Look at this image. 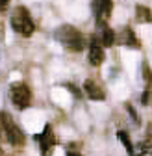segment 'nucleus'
<instances>
[{
  "label": "nucleus",
  "instance_id": "1",
  "mask_svg": "<svg viewBox=\"0 0 152 156\" xmlns=\"http://www.w3.org/2000/svg\"><path fill=\"white\" fill-rule=\"evenodd\" d=\"M9 24L13 28L15 34L22 35V37H30L35 32V24H33V19L30 15V11L24 6H17L11 15H9Z\"/></svg>",
  "mask_w": 152,
  "mask_h": 156
},
{
  "label": "nucleus",
  "instance_id": "2",
  "mask_svg": "<svg viewBox=\"0 0 152 156\" xmlns=\"http://www.w3.org/2000/svg\"><path fill=\"white\" fill-rule=\"evenodd\" d=\"M56 39L67 48V50H71V52H80V50H84V47H85V43H84V35L80 34V30L78 28H74V26H71V24H63V26H60L58 30H56Z\"/></svg>",
  "mask_w": 152,
  "mask_h": 156
},
{
  "label": "nucleus",
  "instance_id": "3",
  "mask_svg": "<svg viewBox=\"0 0 152 156\" xmlns=\"http://www.w3.org/2000/svg\"><path fill=\"white\" fill-rule=\"evenodd\" d=\"M0 121H2V128H4V134H6V141L13 147H22L24 141H26L24 132L13 121V117L4 112V113H0Z\"/></svg>",
  "mask_w": 152,
  "mask_h": 156
},
{
  "label": "nucleus",
  "instance_id": "4",
  "mask_svg": "<svg viewBox=\"0 0 152 156\" xmlns=\"http://www.w3.org/2000/svg\"><path fill=\"white\" fill-rule=\"evenodd\" d=\"M9 97H11V102L19 108V110H26L32 104V91L24 82H17L11 86L9 89Z\"/></svg>",
  "mask_w": 152,
  "mask_h": 156
},
{
  "label": "nucleus",
  "instance_id": "5",
  "mask_svg": "<svg viewBox=\"0 0 152 156\" xmlns=\"http://www.w3.org/2000/svg\"><path fill=\"white\" fill-rule=\"evenodd\" d=\"M91 9H93V15H95V23L100 28V26H106L108 21H109L111 11H113V2L111 0H93Z\"/></svg>",
  "mask_w": 152,
  "mask_h": 156
},
{
  "label": "nucleus",
  "instance_id": "6",
  "mask_svg": "<svg viewBox=\"0 0 152 156\" xmlns=\"http://www.w3.org/2000/svg\"><path fill=\"white\" fill-rule=\"evenodd\" d=\"M35 140L39 141L41 156H52V149H54V145H56V136H54V130H52L50 125H47L41 134H37Z\"/></svg>",
  "mask_w": 152,
  "mask_h": 156
},
{
  "label": "nucleus",
  "instance_id": "7",
  "mask_svg": "<svg viewBox=\"0 0 152 156\" xmlns=\"http://www.w3.org/2000/svg\"><path fill=\"white\" fill-rule=\"evenodd\" d=\"M89 63L91 65H100L104 60H106V54H104V45L100 43L98 35H91L89 39Z\"/></svg>",
  "mask_w": 152,
  "mask_h": 156
},
{
  "label": "nucleus",
  "instance_id": "8",
  "mask_svg": "<svg viewBox=\"0 0 152 156\" xmlns=\"http://www.w3.org/2000/svg\"><path fill=\"white\" fill-rule=\"evenodd\" d=\"M82 89L87 95V99H91V101H104L106 99V93H104L102 86L97 80H93V78H87L82 86Z\"/></svg>",
  "mask_w": 152,
  "mask_h": 156
},
{
  "label": "nucleus",
  "instance_id": "9",
  "mask_svg": "<svg viewBox=\"0 0 152 156\" xmlns=\"http://www.w3.org/2000/svg\"><path fill=\"white\" fill-rule=\"evenodd\" d=\"M117 41H119L121 45L128 47V48H139V47H141V43H139V39L136 37L134 30H132V28H128V26L121 30V37L117 39Z\"/></svg>",
  "mask_w": 152,
  "mask_h": 156
},
{
  "label": "nucleus",
  "instance_id": "10",
  "mask_svg": "<svg viewBox=\"0 0 152 156\" xmlns=\"http://www.w3.org/2000/svg\"><path fill=\"white\" fill-rule=\"evenodd\" d=\"M98 39H100V43H102L104 47H113V45L117 43V35H115V32H113L108 24H106V26H100Z\"/></svg>",
  "mask_w": 152,
  "mask_h": 156
},
{
  "label": "nucleus",
  "instance_id": "11",
  "mask_svg": "<svg viewBox=\"0 0 152 156\" xmlns=\"http://www.w3.org/2000/svg\"><path fill=\"white\" fill-rule=\"evenodd\" d=\"M136 21L137 23H152V11L147 6H136Z\"/></svg>",
  "mask_w": 152,
  "mask_h": 156
},
{
  "label": "nucleus",
  "instance_id": "12",
  "mask_svg": "<svg viewBox=\"0 0 152 156\" xmlns=\"http://www.w3.org/2000/svg\"><path fill=\"white\" fill-rule=\"evenodd\" d=\"M117 136H119V141L126 147V152L130 154V156H136V151H134V143H132V140H130V136H128V132H124V130H119L117 132Z\"/></svg>",
  "mask_w": 152,
  "mask_h": 156
},
{
  "label": "nucleus",
  "instance_id": "13",
  "mask_svg": "<svg viewBox=\"0 0 152 156\" xmlns=\"http://www.w3.org/2000/svg\"><path fill=\"white\" fill-rule=\"evenodd\" d=\"M124 108H126V112L130 113V117H132V119H134V123H139V117H137V113L134 112V108H132V104H124Z\"/></svg>",
  "mask_w": 152,
  "mask_h": 156
},
{
  "label": "nucleus",
  "instance_id": "14",
  "mask_svg": "<svg viewBox=\"0 0 152 156\" xmlns=\"http://www.w3.org/2000/svg\"><path fill=\"white\" fill-rule=\"evenodd\" d=\"M8 2H9V0H0V11H4L8 8Z\"/></svg>",
  "mask_w": 152,
  "mask_h": 156
},
{
  "label": "nucleus",
  "instance_id": "15",
  "mask_svg": "<svg viewBox=\"0 0 152 156\" xmlns=\"http://www.w3.org/2000/svg\"><path fill=\"white\" fill-rule=\"evenodd\" d=\"M67 156H82V154H80V152H72V151H69Z\"/></svg>",
  "mask_w": 152,
  "mask_h": 156
}]
</instances>
